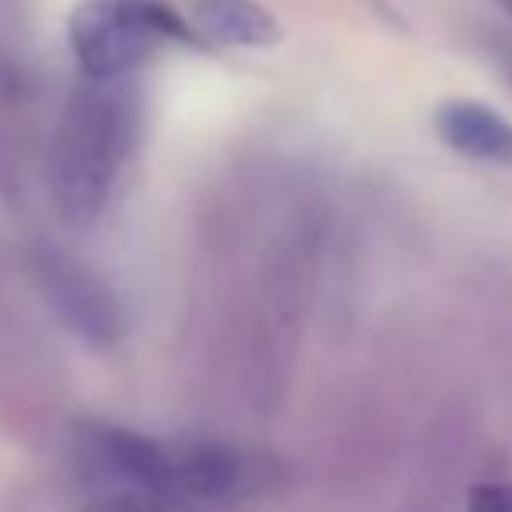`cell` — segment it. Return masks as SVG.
Returning a JSON list of instances; mask_svg holds the SVG:
<instances>
[{"label":"cell","instance_id":"cell-9","mask_svg":"<svg viewBox=\"0 0 512 512\" xmlns=\"http://www.w3.org/2000/svg\"><path fill=\"white\" fill-rule=\"evenodd\" d=\"M500 4H504V12H508V16H512V0H500Z\"/></svg>","mask_w":512,"mask_h":512},{"label":"cell","instance_id":"cell-8","mask_svg":"<svg viewBox=\"0 0 512 512\" xmlns=\"http://www.w3.org/2000/svg\"><path fill=\"white\" fill-rule=\"evenodd\" d=\"M468 512H512V484L508 480H480V484H472Z\"/></svg>","mask_w":512,"mask_h":512},{"label":"cell","instance_id":"cell-4","mask_svg":"<svg viewBox=\"0 0 512 512\" xmlns=\"http://www.w3.org/2000/svg\"><path fill=\"white\" fill-rule=\"evenodd\" d=\"M32 276L52 308V316L84 344L112 348L124 336V308L116 292L72 252L40 248L32 256Z\"/></svg>","mask_w":512,"mask_h":512},{"label":"cell","instance_id":"cell-10","mask_svg":"<svg viewBox=\"0 0 512 512\" xmlns=\"http://www.w3.org/2000/svg\"><path fill=\"white\" fill-rule=\"evenodd\" d=\"M508 76H512V60H508Z\"/></svg>","mask_w":512,"mask_h":512},{"label":"cell","instance_id":"cell-6","mask_svg":"<svg viewBox=\"0 0 512 512\" xmlns=\"http://www.w3.org/2000/svg\"><path fill=\"white\" fill-rule=\"evenodd\" d=\"M432 124L456 156L480 164H512V120H504L484 100H444L432 112Z\"/></svg>","mask_w":512,"mask_h":512},{"label":"cell","instance_id":"cell-2","mask_svg":"<svg viewBox=\"0 0 512 512\" xmlns=\"http://www.w3.org/2000/svg\"><path fill=\"white\" fill-rule=\"evenodd\" d=\"M172 44H192V32L164 0H80L68 16V48L88 80H132Z\"/></svg>","mask_w":512,"mask_h":512},{"label":"cell","instance_id":"cell-7","mask_svg":"<svg viewBox=\"0 0 512 512\" xmlns=\"http://www.w3.org/2000/svg\"><path fill=\"white\" fill-rule=\"evenodd\" d=\"M80 512H188V508L152 492H92V500Z\"/></svg>","mask_w":512,"mask_h":512},{"label":"cell","instance_id":"cell-1","mask_svg":"<svg viewBox=\"0 0 512 512\" xmlns=\"http://www.w3.org/2000/svg\"><path fill=\"white\" fill-rule=\"evenodd\" d=\"M140 136V100L128 80H80L68 96L52 152L48 184L56 212L72 228H88L108 208Z\"/></svg>","mask_w":512,"mask_h":512},{"label":"cell","instance_id":"cell-3","mask_svg":"<svg viewBox=\"0 0 512 512\" xmlns=\"http://www.w3.org/2000/svg\"><path fill=\"white\" fill-rule=\"evenodd\" d=\"M280 464L268 452L224 440H168L160 496L188 512H236L276 488Z\"/></svg>","mask_w":512,"mask_h":512},{"label":"cell","instance_id":"cell-5","mask_svg":"<svg viewBox=\"0 0 512 512\" xmlns=\"http://www.w3.org/2000/svg\"><path fill=\"white\" fill-rule=\"evenodd\" d=\"M196 48H272L280 44V20L256 0H188L180 12Z\"/></svg>","mask_w":512,"mask_h":512}]
</instances>
